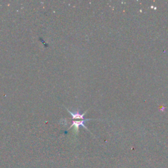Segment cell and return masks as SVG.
I'll list each match as a JSON object with an SVG mask.
<instances>
[{
    "instance_id": "1",
    "label": "cell",
    "mask_w": 168,
    "mask_h": 168,
    "mask_svg": "<svg viewBox=\"0 0 168 168\" xmlns=\"http://www.w3.org/2000/svg\"><path fill=\"white\" fill-rule=\"evenodd\" d=\"M93 119H92V118H87V119H81L80 121H73L70 127L68 129H70L71 128H74V131L76 133V134H78V132H79V128H80V127L81 126L84 128L85 129H86L87 130H88L89 131H90V130L88 129V128H87L86 126L85 125L84 123L87 121L89 120H93Z\"/></svg>"
},
{
    "instance_id": "2",
    "label": "cell",
    "mask_w": 168,
    "mask_h": 168,
    "mask_svg": "<svg viewBox=\"0 0 168 168\" xmlns=\"http://www.w3.org/2000/svg\"><path fill=\"white\" fill-rule=\"evenodd\" d=\"M66 110L68 111V112L70 113V115L72 116V118L73 119H84V116L85 114H86L87 111H85V112L84 113H82V114H81V113L80 112H71L70 111H69L68 108H66Z\"/></svg>"
}]
</instances>
